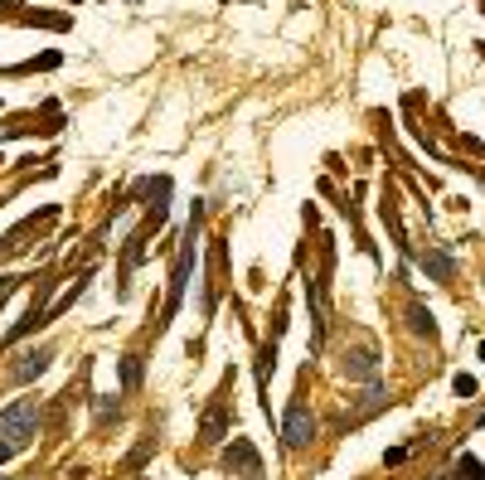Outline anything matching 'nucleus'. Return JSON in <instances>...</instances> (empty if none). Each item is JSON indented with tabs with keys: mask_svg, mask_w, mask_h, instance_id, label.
<instances>
[{
	"mask_svg": "<svg viewBox=\"0 0 485 480\" xmlns=\"http://www.w3.org/2000/svg\"><path fill=\"white\" fill-rule=\"evenodd\" d=\"M223 466H228L233 476H243V480L262 476V456H258V447H253L248 437H233V442L223 447Z\"/></svg>",
	"mask_w": 485,
	"mask_h": 480,
	"instance_id": "nucleus-5",
	"label": "nucleus"
},
{
	"mask_svg": "<svg viewBox=\"0 0 485 480\" xmlns=\"http://www.w3.org/2000/svg\"><path fill=\"white\" fill-rule=\"evenodd\" d=\"M199 218H204V209L194 204V218H190V233H185V248H180V257H175V277H170V296H165V310H161V330L175 320V310H180V301H185V287H190V262H194V228H199Z\"/></svg>",
	"mask_w": 485,
	"mask_h": 480,
	"instance_id": "nucleus-2",
	"label": "nucleus"
},
{
	"mask_svg": "<svg viewBox=\"0 0 485 480\" xmlns=\"http://www.w3.org/2000/svg\"><path fill=\"white\" fill-rule=\"evenodd\" d=\"M345 379L350 384H379V350H374V340H359L355 350H345Z\"/></svg>",
	"mask_w": 485,
	"mask_h": 480,
	"instance_id": "nucleus-3",
	"label": "nucleus"
},
{
	"mask_svg": "<svg viewBox=\"0 0 485 480\" xmlns=\"http://www.w3.org/2000/svg\"><path fill=\"white\" fill-rule=\"evenodd\" d=\"M379 213H384V223H388V233H393V243H398V248L408 253V233H403V218H398V204H393V199H384V204H379Z\"/></svg>",
	"mask_w": 485,
	"mask_h": 480,
	"instance_id": "nucleus-11",
	"label": "nucleus"
},
{
	"mask_svg": "<svg viewBox=\"0 0 485 480\" xmlns=\"http://www.w3.org/2000/svg\"><path fill=\"white\" fill-rule=\"evenodd\" d=\"M49 359H54V350H49V345H39V350H24V354L10 364V379H15V384H29V379H39V374L49 369Z\"/></svg>",
	"mask_w": 485,
	"mask_h": 480,
	"instance_id": "nucleus-6",
	"label": "nucleus"
},
{
	"mask_svg": "<svg viewBox=\"0 0 485 480\" xmlns=\"http://www.w3.org/2000/svg\"><path fill=\"white\" fill-rule=\"evenodd\" d=\"M452 388H456V393H461V398H476V379H471V374H456V379H452Z\"/></svg>",
	"mask_w": 485,
	"mask_h": 480,
	"instance_id": "nucleus-14",
	"label": "nucleus"
},
{
	"mask_svg": "<svg viewBox=\"0 0 485 480\" xmlns=\"http://www.w3.org/2000/svg\"><path fill=\"white\" fill-rule=\"evenodd\" d=\"M121 384L126 388L141 384V354H126V359H121Z\"/></svg>",
	"mask_w": 485,
	"mask_h": 480,
	"instance_id": "nucleus-13",
	"label": "nucleus"
},
{
	"mask_svg": "<svg viewBox=\"0 0 485 480\" xmlns=\"http://www.w3.org/2000/svg\"><path fill=\"white\" fill-rule=\"evenodd\" d=\"M34 432H39V403L34 398H20V403L0 407V442H10L20 451V447L34 442Z\"/></svg>",
	"mask_w": 485,
	"mask_h": 480,
	"instance_id": "nucleus-1",
	"label": "nucleus"
},
{
	"mask_svg": "<svg viewBox=\"0 0 485 480\" xmlns=\"http://www.w3.org/2000/svg\"><path fill=\"white\" fill-rule=\"evenodd\" d=\"M10 456H15V447H10V442H0V466H5Z\"/></svg>",
	"mask_w": 485,
	"mask_h": 480,
	"instance_id": "nucleus-15",
	"label": "nucleus"
},
{
	"mask_svg": "<svg viewBox=\"0 0 485 480\" xmlns=\"http://www.w3.org/2000/svg\"><path fill=\"white\" fill-rule=\"evenodd\" d=\"M388 398H384V388L379 384H369V393H364V398H359V407H355V412H350V417H345V422H350V427H355V422H364V417H369V412H379V407H384Z\"/></svg>",
	"mask_w": 485,
	"mask_h": 480,
	"instance_id": "nucleus-10",
	"label": "nucleus"
},
{
	"mask_svg": "<svg viewBox=\"0 0 485 480\" xmlns=\"http://www.w3.org/2000/svg\"><path fill=\"white\" fill-rule=\"evenodd\" d=\"M417 262H422V272H427L432 282H456V257H452L447 248H427Z\"/></svg>",
	"mask_w": 485,
	"mask_h": 480,
	"instance_id": "nucleus-7",
	"label": "nucleus"
},
{
	"mask_svg": "<svg viewBox=\"0 0 485 480\" xmlns=\"http://www.w3.org/2000/svg\"><path fill=\"white\" fill-rule=\"evenodd\" d=\"M447 480H485V466L476 456H456V476H447Z\"/></svg>",
	"mask_w": 485,
	"mask_h": 480,
	"instance_id": "nucleus-12",
	"label": "nucleus"
},
{
	"mask_svg": "<svg viewBox=\"0 0 485 480\" xmlns=\"http://www.w3.org/2000/svg\"><path fill=\"white\" fill-rule=\"evenodd\" d=\"M311 437H315V412L296 398L287 407V417H282V442H287L291 451H301V447H311Z\"/></svg>",
	"mask_w": 485,
	"mask_h": 480,
	"instance_id": "nucleus-4",
	"label": "nucleus"
},
{
	"mask_svg": "<svg viewBox=\"0 0 485 480\" xmlns=\"http://www.w3.org/2000/svg\"><path fill=\"white\" fill-rule=\"evenodd\" d=\"M223 427H228V403L218 398V403L204 412V422H199V442H218V437H223Z\"/></svg>",
	"mask_w": 485,
	"mask_h": 480,
	"instance_id": "nucleus-8",
	"label": "nucleus"
},
{
	"mask_svg": "<svg viewBox=\"0 0 485 480\" xmlns=\"http://www.w3.org/2000/svg\"><path fill=\"white\" fill-rule=\"evenodd\" d=\"M403 315H408V330H412V335H427V340H437V320H432V310H427V306L408 301V310H403Z\"/></svg>",
	"mask_w": 485,
	"mask_h": 480,
	"instance_id": "nucleus-9",
	"label": "nucleus"
},
{
	"mask_svg": "<svg viewBox=\"0 0 485 480\" xmlns=\"http://www.w3.org/2000/svg\"><path fill=\"white\" fill-rule=\"evenodd\" d=\"M481 359H485V340H481Z\"/></svg>",
	"mask_w": 485,
	"mask_h": 480,
	"instance_id": "nucleus-16",
	"label": "nucleus"
}]
</instances>
